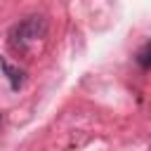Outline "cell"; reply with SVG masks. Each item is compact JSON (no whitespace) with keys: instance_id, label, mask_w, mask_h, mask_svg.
<instances>
[{"instance_id":"6da1fadb","label":"cell","mask_w":151,"mask_h":151,"mask_svg":"<svg viewBox=\"0 0 151 151\" xmlns=\"http://www.w3.org/2000/svg\"><path fill=\"white\" fill-rule=\"evenodd\" d=\"M45 33H47V19L42 14H28L9 28V45L24 52L38 40H42Z\"/></svg>"},{"instance_id":"277c9868","label":"cell","mask_w":151,"mask_h":151,"mask_svg":"<svg viewBox=\"0 0 151 151\" xmlns=\"http://www.w3.org/2000/svg\"><path fill=\"white\" fill-rule=\"evenodd\" d=\"M0 127H2V113H0Z\"/></svg>"},{"instance_id":"7a4b0ae2","label":"cell","mask_w":151,"mask_h":151,"mask_svg":"<svg viewBox=\"0 0 151 151\" xmlns=\"http://www.w3.org/2000/svg\"><path fill=\"white\" fill-rule=\"evenodd\" d=\"M0 66L5 68V73H7V78H9V85H12V90H19V87L24 85V71H19V68L9 66L5 59H0Z\"/></svg>"},{"instance_id":"3957f363","label":"cell","mask_w":151,"mask_h":151,"mask_svg":"<svg viewBox=\"0 0 151 151\" xmlns=\"http://www.w3.org/2000/svg\"><path fill=\"white\" fill-rule=\"evenodd\" d=\"M137 64L142 68H151V42H146L139 52H137Z\"/></svg>"}]
</instances>
